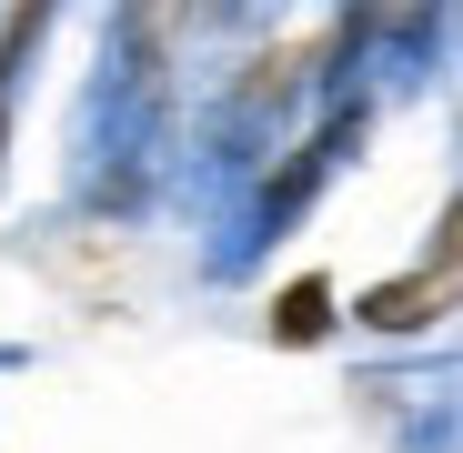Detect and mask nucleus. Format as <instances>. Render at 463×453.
I'll return each mask as SVG.
<instances>
[{"label": "nucleus", "mask_w": 463, "mask_h": 453, "mask_svg": "<svg viewBox=\"0 0 463 453\" xmlns=\"http://www.w3.org/2000/svg\"><path fill=\"white\" fill-rule=\"evenodd\" d=\"M363 131H373V101H363V91H333V111H323V121H313V131H302L282 162L252 182V212H242V242H232V262H252L262 242H282L292 222L313 212V192L343 172V151H353ZM232 262H222V272H232Z\"/></svg>", "instance_id": "1"}, {"label": "nucleus", "mask_w": 463, "mask_h": 453, "mask_svg": "<svg viewBox=\"0 0 463 453\" xmlns=\"http://www.w3.org/2000/svg\"><path fill=\"white\" fill-rule=\"evenodd\" d=\"M443 313H463V192H453L443 222H433V252H423L413 272H393V282H373L343 323H363V333H383V343H403V333H433Z\"/></svg>", "instance_id": "2"}, {"label": "nucleus", "mask_w": 463, "mask_h": 453, "mask_svg": "<svg viewBox=\"0 0 463 453\" xmlns=\"http://www.w3.org/2000/svg\"><path fill=\"white\" fill-rule=\"evenodd\" d=\"M121 262H131V252H121V232H111V222H61V232L41 242V272H51L61 292H81V282H91V292L111 302Z\"/></svg>", "instance_id": "3"}, {"label": "nucleus", "mask_w": 463, "mask_h": 453, "mask_svg": "<svg viewBox=\"0 0 463 453\" xmlns=\"http://www.w3.org/2000/svg\"><path fill=\"white\" fill-rule=\"evenodd\" d=\"M262 333H272L282 353H313V343H333V333H343V292H333L323 272L282 282V292H272V313H262Z\"/></svg>", "instance_id": "4"}]
</instances>
